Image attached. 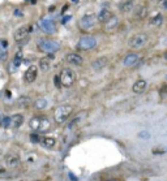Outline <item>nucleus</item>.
<instances>
[{
    "label": "nucleus",
    "mask_w": 167,
    "mask_h": 181,
    "mask_svg": "<svg viewBox=\"0 0 167 181\" xmlns=\"http://www.w3.org/2000/svg\"><path fill=\"white\" fill-rule=\"evenodd\" d=\"M72 111H73V107L69 104H62L55 110L54 112V119L57 124H63L67 120L69 119V116L72 115Z\"/></svg>",
    "instance_id": "f257e3e1"
},
{
    "label": "nucleus",
    "mask_w": 167,
    "mask_h": 181,
    "mask_svg": "<svg viewBox=\"0 0 167 181\" xmlns=\"http://www.w3.org/2000/svg\"><path fill=\"white\" fill-rule=\"evenodd\" d=\"M38 48H39L42 52H47V54H54L55 51H57L60 48V43L56 42V40H52V39H38L37 42Z\"/></svg>",
    "instance_id": "f03ea898"
},
{
    "label": "nucleus",
    "mask_w": 167,
    "mask_h": 181,
    "mask_svg": "<svg viewBox=\"0 0 167 181\" xmlns=\"http://www.w3.org/2000/svg\"><path fill=\"white\" fill-rule=\"evenodd\" d=\"M59 78H60L62 86H64V87H71L74 83V81H76V74H74V72L72 69L64 68L62 71V73H60Z\"/></svg>",
    "instance_id": "7ed1b4c3"
},
{
    "label": "nucleus",
    "mask_w": 167,
    "mask_h": 181,
    "mask_svg": "<svg viewBox=\"0 0 167 181\" xmlns=\"http://www.w3.org/2000/svg\"><path fill=\"white\" fill-rule=\"evenodd\" d=\"M31 30H33V28H31L30 25H22L21 28H18L17 30L14 31V40H16L17 43L24 42V40L29 37V34L31 33Z\"/></svg>",
    "instance_id": "20e7f679"
},
{
    "label": "nucleus",
    "mask_w": 167,
    "mask_h": 181,
    "mask_svg": "<svg viewBox=\"0 0 167 181\" xmlns=\"http://www.w3.org/2000/svg\"><path fill=\"white\" fill-rule=\"evenodd\" d=\"M97 46V40L94 37L91 35H86V37H82L78 40V48L80 50H91Z\"/></svg>",
    "instance_id": "39448f33"
},
{
    "label": "nucleus",
    "mask_w": 167,
    "mask_h": 181,
    "mask_svg": "<svg viewBox=\"0 0 167 181\" xmlns=\"http://www.w3.org/2000/svg\"><path fill=\"white\" fill-rule=\"evenodd\" d=\"M147 42V35L146 34H136L130 37L129 39V46L132 48H141L142 46H145V43Z\"/></svg>",
    "instance_id": "423d86ee"
},
{
    "label": "nucleus",
    "mask_w": 167,
    "mask_h": 181,
    "mask_svg": "<svg viewBox=\"0 0 167 181\" xmlns=\"http://www.w3.org/2000/svg\"><path fill=\"white\" fill-rule=\"evenodd\" d=\"M38 25H39L41 30L45 31V33H47V34H52V33L56 31V25H55V22L51 21V20H47V18H42V20H39Z\"/></svg>",
    "instance_id": "0eeeda50"
},
{
    "label": "nucleus",
    "mask_w": 167,
    "mask_h": 181,
    "mask_svg": "<svg viewBox=\"0 0 167 181\" xmlns=\"http://www.w3.org/2000/svg\"><path fill=\"white\" fill-rule=\"evenodd\" d=\"M97 18L94 14H86V16H84V17L80 18L78 21V25L81 29H85V30H89V29H91L94 26V24H95Z\"/></svg>",
    "instance_id": "6e6552de"
},
{
    "label": "nucleus",
    "mask_w": 167,
    "mask_h": 181,
    "mask_svg": "<svg viewBox=\"0 0 167 181\" xmlns=\"http://www.w3.org/2000/svg\"><path fill=\"white\" fill-rule=\"evenodd\" d=\"M37 76H38V69L35 65H30L28 69H26L25 74H24V78L28 83H31V82H34L37 79Z\"/></svg>",
    "instance_id": "1a4fd4ad"
},
{
    "label": "nucleus",
    "mask_w": 167,
    "mask_h": 181,
    "mask_svg": "<svg viewBox=\"0 0 167 181\" xmlns=\"http://www.w3.org/2000/svg\"><path fill=\"white\" fill-rule=\"evenodd\" d=\"M50 130V120L46 116H38V128L37 132L38 133H47Z\"/></svg>",
    "instance_id": "9d476101"
},
{
    "label": "nucleus",
    "mask_w": 167,
    "mask_h": 181,
    "mask_svg": "<svg viewBox=\"0 0 167 181\" xmlns=\"http://www.w3.org/2000/svg\"><path fill=\"white\" fill-rule=\"evenodd\" d=\"M22 124H24V116L20 115V113H16V115L9 117V126L13 128V129L20 128Z\"/></svg>",
    "instance_id": "9b49d317"
},
{
    "label": "nucleus",
    "mask_w": 167,
    "mask_h": 181,
    "mask_svg": "<svg viewBox=\"0 0 167 181\" xmlns=\"http://www.w3.org/2000/svg\"><path fill=\"white\" fill-rule=\"evenodd\" d=\"M5 163L9 167H16L18 163H20V158H18L17 154L14 153H9L5 155Z\"/></svg>",
    "instance_id": "f8f14e48"
},
{
    "label": "nucleus",
    "mask_w": 167,
    "mask_h": 181,
    "mask_svg": "<svg viewBox=\"0 0 167 181\" xmlns=\"http://www.w3.org/2000/svg\"><path fill=\"white\" fill-rule=\"evenodd\" d=\"M67 61H68L69 64L74 65V67H78V65L82 64V56H80L78 54H74V52H72V54L67 55Z\"/></svg>",
    "instance_id": "ddd939ff"
},
{
    "label": "nucleus",
    "mask_w": 167,
    "mask_h": 181,
    "mask_svg": "<svg viewBox=\"0 0 167 181\" xmlns=\"http://www.w3.org/2000/svg\"><path fill=\"white\" fill-rule=\"evenodd\" d=\"M39 143L43 147H46V149H52L55 146V143H56V139L54 137H41Z\"/></svg>",
    "instance_id": "4468645a"
},
{
    "label": "nucleus",
    "mask_w": 167,
    "mask_h": 181,
    "mask_svg": "<svg viewBox=\"0 0 167 181\" xmlns=\"http://www.w3.org/2000/svg\"><path fill=\"white\" fill-rule=\"evenodd\" d=\"M145 89H146V81H145V79H137V81L133 83L132 90L136 94H141L145 91Z\"/></svg>",
    "instance_id": "2eb2a0df"
},
{
    "label": "nucleus",
    "mask_w": 167,
    "mask_h": 181,
    "mask_svg": "<svg viewBox=\"0 0 167 181\" xmlns=\"http://www.w3.org/2000/svg\"><path fill=\"white\" fill-rule=\"evenodd\" d=\"M107 65V59L106 57H99V59L94 60L93 63H91V68L94 69V71H101V69H103Z\"/></svg>",
    "instance_id": "dca6fc26"
},
{
    "label": "nucleus",
    "mask_w": 167,
    "mask_h": 181,
    "mask_svg": "<svg viewBox=\"0 0 167 181\" xmlns=\"http://www.w3.org/2000/svg\"><path fill=\"white\" fill-rule=\"evenodd\" d=\"M105 24H106V25H105V30L110 33V31L115 30V28L118 26V17H116V16H111V17L108 18Z\"/></svg>",
    "instance_id": "f3484780"
},
{
    "label": "nucleus",
    "mask_w": 167,
    "mask_h": 181,
    "mask_svg": "<svg viewBox=\"0 0 167 181\" xmlns=\"http://www.w3.org/2000/svg\"><path fill=\"white\" fill-rule=\"evenodd\" d=\"M111 16H112V14H111L110 9L103 8V9H101V12L98 13V21H99V22H106V21H107Z\"/></svg>",
    "instance_id": "a211bd4d"
},
{
    "label": "nucleus",
    "mask_w": 167,
    "mask_h": 181,
    "mask_svg": "<svg viewBox=\"0 0 167 181\" xmlns=\"http://www.w3.org/2000/svg\"><path fill=\"white\" fill-rule=\"evenodd\" d=\"M85 117H86V111H82V112H78V113L76 115V116H74V119L71 121V124L68 125V129H72V126L77 125L80 121H82V120L85 119Z\"/></svg>",
    "instance_id": "6ab92c4d"
},
{
    "label": "nucleus",
    "mask_w": 167,
    "mask_h": 181,
    "mask_svg": "<svg viewBox=\"0 0 167 181\" xmlns=\"http://www.w3.org/2000/svg\"><path fill=\"white\" fill-rule=\"evenodd\" d=\"M133 7H135V4H133L132 0H125L124 3L120 4V11H122L123 13H129V12L133 9Z\"/></svg>",
    "instance_id": "aec40b11"
},
{
    "label": "nucleus",
    "mask_w": 167,
    "mask_h": 181,
    "mask_svg": "<svg viewBox=\"0 0 167 181\" xmlns=\"http://www.w3.org/2000/svg\"><path fill=\"white\" fill-rule=\"evenodd\" d=\"M137 60H139V55L137 54H128L123 63H124V65H127V67H130V65H133Z\"/></svg>",
    "instance_id": "412c9836"
},
{
    "label": "nucleus",
    "mask_w": 167,
    "mask_h": 181,
    "mask_svg": "<svg viewBox=\"0 0 167 181\" xmlns=\"http://www.w3.org/2000/svg\"><path fill=\"white\" fill-rule=\"evenodd\" d=\"M21 60H22V54H20V52H18V54L16 55V57L13 59V61H12V67H13L12 72H13V71H16V69H17L18 67H20Z\"/></svg>",
    "instance_id": "4be33fe9"
},
{
    "label": "nucleus",
    "mask_w": 167,
    "mask_h": 181,
    "mask_svg": "<svg viewBox=\"0 0 167 181\" xmlns=\"http://www.w3.org/2000/svg\"><path fill=\"white\" fill-rule=\"evenodd\" d=\"M46 106H47V100L45 98H38L34 102V107L37 110H43V108H46Z\"/></svg>",
    "instance_id": "5701e85b"
},
{
    "label": "nucleus",
    "mask_w": 167,
    "mask_h": 181,
    "mask_svg": "<svg viewBox=\"0 0 167 181\" xmlns=\"http://www.w3.org/2000/svg\"><path fill=\"white\" fill-rule=\"evenodd\" d=\"M146 12H147L146 7H145V5H142V4H140V5L136 8L137 18H142V17H145V14H146Z\"/></svg>",
    "instance_id": "b1692460"
},
{
    "label": "nucleus",
    "mask_w": 167,
    "mask_h": 181,
    "mask_svg": "<svg viewBox=\"0 0 167 181\" xmlns=\"http://www.w3.org/2000/svg\"><path fill=\"white\" fill-rule=\"evenodd\" d=\"M39 68H41V71L42 72H47L48 69H50V60L48 59H42L39 61Z\"/></svg>",
    "instance_id": "393cba45"
},
{
    "label": "nucleus",
    "mask_w": 167,
    "mask_h": 181,
    "mask_svg": "<svg viewBox=\"0 0 167 181\" xmlns=\"http://www.w3.org/2000/svg\"><path fill=\"white\" fill-rule=\"evenodd\" d=\"M162 21H163V18H162V16L158 13L157 16H154V17L150 20V24H151V25H156V26H159V25H162Z\"/></svg>",
    "instance_id": "a878e982"
},
{
    "label": "nucleus",
    "mask_w": 167,
    "mask_h": 181,
    "mask_svg": "<svg viewBox=\"0 0 167 181\" xmlns=\"http://www.w3.org/2000/svg\"><path fill=\"white\" fill-rule=\"evenodd\" d=\"M139 137H140V138H144V139H149L150 138V133L144 130V132H140V133H139Z\"/></svg>",
    "instance_id": "bb28decb"
},
{
    "label": "nucleus",
    "mask_w": 167,
    "mask_h": 181,
    "mask_svg": "<svg viewBox=\"0 0 167 181\" xmlns=\"http://www.w3.org/2000/svg\"><path fill=\"white\" fill-rule=\"evenodd\" d=\"M5 56H7V51H5V48H4L3 46H0V57H1V59H4Z\"/></svg>",
    "instance_id": "cd10ccee"
},
{
    "label": "nucleus",
    "mask_w": 167,
    "mask_h": 181,
    "mask_svg": "<svg viewBox=\"0 0 167 181\" xmlns=\"http://www.w3.org/2000/svg\"><path fill=\"white\" fill-rule=\"evenodd\" d=\"M30 139L34 142V143H38V142H39V137H38L37 134H31V136H30Z\"/></svg>",
    "instance_id": "c85d7f7f"
},
{
    "label": "nucleus",
    "mask_w": 167,
    "mask_h": 181,
    "mask_svg": "<svg viewBox=\"0 0 167 181\" xmlns=\"http://www.w3.org/2000/svg\"><path fill=\"white\" fill-rule=\"evenodd\" d=\"M1 122H3L5 126H9V117H4V119L1 120Z\"/></svg>",
    "instance_id": "c756f323"
},
{
    "label": "nucleus",
    "mask_w": 167,
    "mask_h": 181,
    "mask_svg": "<svg viewBox=\"0 0 167 181\" xmlns=\"http://www.w3.org/2000/svg\"><path fill=\"white\" fill-rule=\"evenodd\" d=\"M14 14H16L17 17H22V16H24L22 11H18V9H16V11H14Z\"/></svg>",
    "instance_id": "7c9ffc66"
},
{
    "label": "nucleus",
    "mask_w": 167,
    "mask_h": 181,
    "mask_svg": "<svg viewBox=\"0 0 167 181\" xmlns=\"http://www.w3.org/2000/svg\"><path fill=\"white\" fill-rule=\"evenodd\" d=\"M55 83H56L57 87H60V86H62V83H60V78H59V76L55 77Z\"/></svg>",
    "instance_id": "2f4dec72"
},
{
    "label": "nucleus",
    "mask_w": 167,
    "mask_h": 181,
    "mask_svg": "<svg viewBox=\"0 0 167 181\" xmlns=\"http://www.w3.org/2000/svg\"><path fill=\"white\" fill-rule=\"evenodd\" d=\"M69 20H71V16H67V17L62 18V22H63V24H65V22H67V21H69Z\"/></svg>",
    "instance_id": "473e14b6"
},
{
    "label": "nucleus",
    "mask_w": 167,
    "mask_h": 181,
    "mask_svg": "<svg viewBox=\"0 0 167 181\" xmlns=\"http://www.w3.org/2000/svg\"><path fill=\"white\" fill-rule=\"evenodd\" d=\"M3 173H5V168L0 167V175H3Z\"/></svg>",
    "instance_id": "72a5a7b5"
},
{
    "label": "nucleus",
    "mask_w": 167,
    "mask_h": 181,
    "mask_svg": "<svg viewBox=\"0 0 167 181\" xmlns=\"http://www.w3.org/2000/svg\"><path fill=\"white\" fill-rule=\"evenodd\" d=\"M161 3H162V7H163V8H166V0H161Z\"/></svg>",
    "instance_id": "f704fd0d"
},
{
    "label": "nucleus",
    "mask_w": 167,
    "mask_h": 181,
    "mask_svg": "<svg viewBox=\"0 0 167 181\" xmlns=\"http://www.w3.org/2000/svg\"><path fill=\"white\" fill-rule=\"evenodd\" d=\"M1 120H3V116H1V113H0V122H1Z\"/></svg>",
    "instance_id": "c9c22d12"
},
{
    "label": "nucleus",
    "mask_w": 167,
    "mask_h": 181,
    "mask_svg": "<svg viewBox=\"0 0 167 181\" xmlns=\"http://www.w3.org/2000/svg\"><path fill=\"white\" fill-rule=\"evenodd\" d=\"M108 181H118V180H108Z\"/></svg>",
    "instance_id": "e433bc0d"
},
{
    "label": "nucleus",
    "mask_w": 167,
    "mask_h": 181,
    "mask_svg": "<svg viewBox=\"0 0 167 181\" xmlns=\"http://www.w3.org/2000/svg\"><path fill=\"white\" fill-rule=\"evenodd\" d=\"M72 1H77V0H72Z\"/></svg>",
    "instance_id": "4c0bfd02"
}]
</instances>
